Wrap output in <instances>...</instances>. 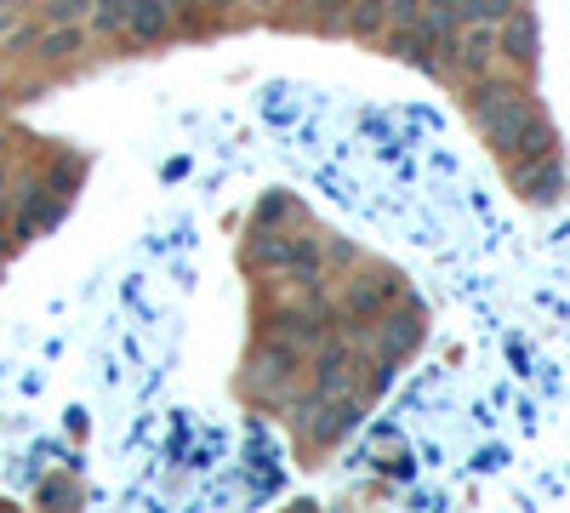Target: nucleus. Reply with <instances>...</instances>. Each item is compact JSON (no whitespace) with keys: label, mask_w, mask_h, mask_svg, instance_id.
Masks as SVG:
<instances>
[{"label":"nucleus","mask_w":570,"mask_h":513,"mask_svg":"<svg viewBox=\"0 0 570 513\" xmlns=\"http://www.w3.org/2000/svg\"><path fill=\"white\" fill-rule=\"evenodd\" d=\"M473 120H480V126L491 131V144H502V149H542L537 115H531L525 98H519V91H508V86H485L480 103H473Z\"/></svg>","instance_id":"f257e3e1"},{"label":"nucleus","mask_w":570,"mask_h":513,"mask_svg":"<svg viewBox=\"0 0 570 513\" xmlns=\"http://www.w3.org/2000/svg\"><path fill=\"white\" fill-rule=\"evenodd\" d=\"M502 52H508L513 63H531V58H537V18H531V12H508Z\"/></svg>","instance_id":"f03ea898"},{"label":"nucleus","mask_w":570,"mask_h":513,"mask_svg":"<svg viewBox=\"0 0 570 513\" xmlns=\"http://www.w3.org/2000/svg\"><path fill=\"white\" fill-rule=\"evenodd\" d=\"M166 23H171V12L160 7V0H137L131 18H126V34H131V40H160Z\"/></svg>","instance_id":"7ed1b4c3"},{"label":"nucleus","mask_w":570,"mask_h":513,"mask_svg":"<svg viewBox=\"0 0 570 513\" xmlns=\"http://www.w3.org/2000/svg\"><path fill=\"white\" fill-rule=\"evenodd\" d=\"M491 52H497V29H491V23H468V34L456 40V58H462L468 69H485Z\"/></svg>","instance_id":"20e7f679"},{"label":"nucleus","mask_w":570,"mask_h":513,"mask_svg":"<svg viewBox=\"0 0 570 513\" xmlns=\"http://www.w3.org/2000/svg\"><path fill=\"white\" fill-rule=\"evenodd\" d=\"M343 377H348V348H343V343H331V348L320 354V394H337Z\"/></svg>","instance_id":"39448f33"},{"label":"nucleus","mask_w":570,"mask_h":513,"mask_svg":"<svg viewBox=\"0 0 570 513\" xmlns=\"http://www.w3.org/2000/svg\"><path fill=\"white\" fill-rule=\"evenodd\" d=\"M131 7H137V0H98V12H91V29H98V34H126Z\"/></svg>","instance_id":"423d86ee"},{"label":"nucleus","mask_w":570,"mask_h":513,"mask_svg":"<svg viewBox=\"0 0 570 513\" xmlns=\"http://www.w3.org/2000/svg\"><path fill=\"white\" fill-rule=\"evenodd\" d=\"M40 52L46 58H69V52H80V29H52L40 40Z\"/></svg>","instance_id":"0eeeda50"},{"label":"nucleus","mask_w":570,"mask_h":513,"mask_svg":"<svg viewBox=\"0 0 570 513\" xmlns=\"http://www.w3.org/2000/svg\"><path fill=\"white\" fill-rule=\"evenodd\" d=\"M383 18H389V12H383V0H360L354 29H365V34H371V29H383Z\"/></svg>","instance_id":"6e6552de"},{"label":"nucleus","mask_w":570,"mask_h":513,"mask_svg":"<svg viewBox=\"0 0 570 513\" xmlns=\"http://www.w3.org/2000/svg\"><path fill=\"white\" fill-rule=\"evenodd\" d=\"M314 7H320V23H343V7H348V0H314Z\"/></svg>","instance_id":"1a4fd4ad"},{"label":"nucleus","mask_w":570,"mask_h":513,"mask_svg":"<svg viewBox=\"0 0 570 513\" xmlns=\"http://www.w3.org/2000/svg\"><path fill=\"white\" fill-rule=\"evenodd\" d=\"M80 7H86V0H58V7H52V18H58V23H69Z\"/></svg>","instance_id":"9d476101"},{"label":"nucleus","mask_w":570,"mask_h":513,"mask_svg":"<svg viewBox=\"0 0 570 513\" xmlns=\"http://www.w3.org/2000/svg\"><path fill=\"white\" fill-rule=\"evenodd\" d=\"M160 7H166V12H177V7H183V0H160Z\"/></svg>","instance_id":"9b49d317"},{"label":"nucleus","mask_w":570,"mask_h":513,"mask_svg":"<svg viewBox=\"0 0 570 513\" xmlns=\"http://www.w3.org/2000/svg\"><path fill=\"white\" fill-rule=\"evenodd\" d=\"M0 34H12V18H0Z\"/></svg>","instance_id":"f8f14e48"},{"label":"nucleus","mask_w":570,"mask_h":513,"mask_svg":"<svg viewBox=\"0 0 570 513\" xmlns=\"http://www.w3.org/2000/svg\"><path fill=\"white\" fill-rule=\"evenodd\" d=\"M252 7H279V0H252Z\"/></svg>","instance_id":"ddd939ff"}]
</instances>
